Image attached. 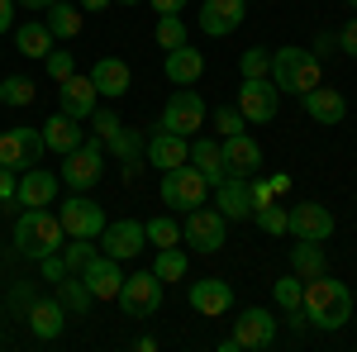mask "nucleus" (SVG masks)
<instances>
[{
	"mask_svg": "<svg viewBox=\"0 0 357 352\" xmlns=\"http://www.w3.org/2000/svg\"><path fill=\"white\" fill-rule=\"evenodd\" d=\"M301 309L305 319L314 328H324V333H333V328H343L348 319H353V296H348V286L343 281H333V276H310L305 281V296H301Z\"/></svg>",
	"mask_w": 357,
	"mask_h": 352,
	"instance_id": "f257e3e1",
	"label": "nucleus"
},
{
	"mask_svg": "<svg viewBox=\"0 0 357 352\" xmlns=\"http://www.w3.org/2000/svg\"><path fill=\"white\" fill-rule=\"evenodd\" d=\"M272 82L276 91H291V95H305V91H314V86L324 82V67H319V57L310 53V48H276L272 53Z\"/></svg>",
	"mask_w": 357,
	"mask_h": 352,
	"instance_id": "f03ea898",
	"label": "nucleus"
},
{
	"mask_svg": "<svg viewBox=\"0 0 357 352\" xmlns=\"http://www.w3.org/2000/svg\"><path fill=\"white\" fill-rule=\"evenodd\" d=\"M67 243V234H62V219L48 215V210H24V215L15 219V247L24 252V257H48V252H62Z\"/></svg>",
	"mask_w": 357,
	"mask_h": 352,
	"instance_id": "7ed1b4c3",
	"label": "nucleus"
},
{
	"mask_svg": "<svg viewBox=\"0 0 357 352\" xmlns=\"http://www.w3.org/2000/svg\"><path fill=\"white\" fill-rule=\"evenodd\" d=\"M100 171H105V143L100 138H82L72 153H62V176L57 181H67L72 190H91L100 181Z\"/></svg>",
	"mask_w": 357,
	"mask_h": 352,
	"instance_id": "20e7f679",
	"label": "nucleus"
},
{
	"mask_svg": "<svg viewBox=\"0 0 357 352\" xmlns=\"http://www.w3.org/2000/svg\"><path fill=\"white\" fill-rule=\"evenodd\" d=\"M210 200V181L195 171L191 162L172 167V171H162V205H172V210H195V205H205Z\"/></svg>",
	"mask_w": 357,
	"mask_h": 352,
	"instance_id": "39448f33",
	"label": "nucleus"
},
{
	"mask_svg": "<svg viewBox=\"0 0 357 352\" xmlns=\"http://www.w3.org/2000/svg\"><path fill=\"white\" fill-rule=\"evenodd\" d=\"M210 119V109H205V100H200V91H191V86H181V91H172V100H167L162 109V124L158 129H167V134H181L191 138L200 124Z\"/></svg>",
	"mask_w": 357,
	"mask_h": 352,
	"instance_id": "423d86ee",
	"label": "nucleus"
},
{
	"mask_svg": "<svg viewBox=\"0 0 357 352\" xmlns=\"http://www.w3.org/2000/svg\"><path fill=\"white\" fill-rule=\"evenodd\" d=\"M224 234H229V219H224L220 210H205V205L186 210L181 243H191V252H220V247H224Z\"/></svg>",
	"mask_w": 357,
	"mask_h": 352,
	"instance_id": "0eeeda50",
	"label": "nucleus"
},
{
	"mask_svg": "<svg viewBox=\"0 0 357 352\" xmlns=\"http://www.w3.org/2000/svg\"><path fill=\"white\" fill-rule=\"evenodd\" d=\"M119 309H124L129 319H153V314L162 309V281H158L153 271L124 276V286H119Z\"/></svg>",
	"mask_w": 357,
	"mask_h": 352,
	"instance_id": "6e6552de",
	"label": "nucleus"
},
{
	"mask_svg": "<svg viewBox=\"0 0 357 352\" xmlns=\"http://www.w3.org/2000/svg\"><path fill=\"white\" fill-rule=\"evenodd\" d=\"M276 105H281V91H276L272 77H243V86H238V109H243L248 124H272Z\"/></svg>",
	"mask_w": 357,
	"mask_h": 352,
	"instance_id": "1a4fd4ad",
	"label": "nucleus"
},
{
	"mask_svg": "<svg viewBox=\"0 0 357 352\" xmlns=\"http://www.w3.org/2000/svg\"><path fill=\"white\" fill-rule=\"evenodd\" d=\"M57 219H62L67 238H100V229H105V210L96 200H86V190H72V200L57 210Z\"/></svg>",
	"mask_w": 357,
	"mask_h": 352,
	"instance_id": "9d476101",
	"label": "nucleus"
},
{
	"mask_svg": "<svg viewBox=\"0 0 357 352\" xmlns=\"http://www.w3.org/2000/svg\"><path fill=\"white\" fill-rule=\"evenodd\" d=\"M43 158V129H5L0 134V167H15V171H29Z\"/></svg>",
	"mask_w": 357,
	"mask_h": 352,
	"instance_id": "9b49d317",
	"label": "nucleus"
},
{
	"mask_svg": "<svg viewBox=\"0 0 357 352\" xmlns=\"http://www.w3.org/2000/svg\"><path fill=\"white\" fill-rule=\"evenodd\" d=\"M143 224L138 219H105V229H100V252L105 257H114V262H129V257H138L143 252Z\"/></svg>",
	"mask_w": 357,
	"mask_h": 352,
	"instance_id": "f8f14e48",
	"label": "nucleus"
},
{
	"mask_svg": "<svg viewBox=\"0 0 357 352\" xmlns=\"http://www.w3.org/2000/svg\"><path fill=\"white\" fill-rule=\"evenodd\" d=\"M286 234H291V238H310V243H324L333 234V215L324 205H314V200L291 205V210H286Z\"/></svg>",
	"mask_w": 357,
	"mask_h": 352,
	"instance_id": "ddd939ff",
	"label": "nucleus"
},
{
	"mask_svg": "<svg viewBox=\"0 0 357 352\" xmlns=\"http://www.w3.org/2000/svg\"><path fill=\"white\" fill-rule=\"evenodd\" d=\"M220 153H224V171H229V176H252V171L262 167V148H257V138L248 134V129L220 138Z\"/></svg>",
	"mask_w": 357,
	"mask_h": 352,
	"instance_id": "4468645a",
	"label": "nucleus"
},
{
	"mask_svg": "<svg viewBox=\"0 0 357 352\" xmlns=\"http://www.w3.org/2000/svg\"><path fill=\"white\" fill-rule=\"evenodd\" d=\"M53 200H57V176H53V171H43V167H29V171H20L15 205H24V210H48Z\"/></svg>",
	"mask_w": 357,
	"mask_h": 352,
	"instance_id": "2eb2a0df",
	"label": "nucleus"
},
{
	"mask_svg": "<svg viewBox=\"0 0 357 352\" xmlns=\"http://www.w3.org/2000/svg\"><path fill=\"white\" fill-rule=\"evenodd\" d=\"M229 305H234V286H229L224 276L191 281V309H195V314H205V319H220V314H229Z\"/></svg>",
	"mask_w": 357,
	"mask_h": 352,
	"instance_id": "dca6fc26",
	"label": "nucleus"
},
{
	"mask_svg": "<svg viewBox=\"0 0 357 352\" xmlns=\"http://www.w3.org/2000/svg\"><path fill=\"white\" fill-rule=\"evenodd\" d=\"M143 158L158 167V171H172V167L191 162V143L181 134H167V129H158V134H148V143H143Z\"/></svg>",
	"mask_w": 357,
	"mask_h": 352,
	"instance_id": "f3484780",
	"label": "nucleus"
},
{
	"mask_svg": "<svg viewBox=\"0 0 357 352\" xmlns=\"http://www.w3.org/2000/svg\"><path fill=\"white\" fill-rule=\"evenodd\" d=\"M82 281H86V291H91L96 300H119V286H124V271H119V262H114V257H105V252H96V257L86 262Z\"/></svg>",
	"mask_w": 357,
	"mask_h": 352,
	"instance_id": "a211bd4d",
	"label": "nucleus"
},
{
	"mask_svg": "<svg viewBox=\"0 0 357 352\" xmlns=\"http://www.w3.org/2000/svg\"><path fill=\"white\" fill-rule=\"evenodd\" d=\"M96 86H91V77H67V82H57V109L62 114H72V119H91L96 114Z\"/></svg>",
	"mask_w": 357,
	"mask_h": 352,
	"instance_id": "6ab92c4d",
	"label": "nucleus"
},
{
	"mask_svg": "<svg viewBox=\"0 0 357 352\" xmlns=\"http://www.w3.org/2000/svg\"><path fill=\"white\" fill-rule=\"evenodd\" d=\"M243 0H200V29L210 38H229L234 29L243 24Z\"/></svg>",
	"mask_w": 357,
	"mask_h": 352,
	"instance_id": "aec40b11",
	"label": "nucleus"
},
{
	"mask_svg": "<svg viewBox=\"0 0 357 352\" xmlns=\"http://www.w3.org/2000/svg\"><path fill=\"white\" fill-rule=\"evenodd\" d=\"M91 86H96V95L119 100V95H129L134 72H129V62H124V57H100V62L91 67Z\"/></svg>",
	"mask_w": 357,
	"mask_h": 352,
	"instance_id": "412c9836",
	"label": "nucleus"
},
{
	"mask_svg": "<svg viewBox=\"0 0 357 352\" xmlns=\"http://www.w3.org/2000/svg\"><path fill=\"white\" fill-rule=\"evenodd\" d=\"M29 319V333L38 338V343H53V338H62V328H67V309H62V300H33L24 309Z\"/></svg>",
	"mask_w": 357,
	"mask_h": 352,
	"instance_id": "4be33fe9",
	"label": "nucleus"
},
{
	"mask_svg": "<svg viewBox=\"0 0 357 352\" xmlns=\"http://www.w3.org/2000/svg\"><path fill=\"white\" fill-rule=\"evenodd\" d=\"M272 338H276V319L267 309H257V305L234 319V343L238 348H272Z\"/></svg>",
	"mask_w": 357,
	"mask_h": 352,
	"instance_id": "5701e85b",
	"label": "nucleus"
},
{
	"mask_svg": "<svg viewBox=\"0 0 357 352\" xmlns=\"http://www.w3.org/2000/svg\"><path fill=\"white\" fill-rule=\"evenodd\" d=\"M215 210H220L229 224L252 219V190H248V176H224L220 186H215Z\"/></svg>",
	"mask_w": 357,
	"mask_h": 352,
	"instance_id": "b1692460",
	"label": "nucleus"
},
{
	"mask_svg": "<svg viewBox=\"0 0 357 352\" xmlns=\"http://www.w3.org/2000/svg\"><path fill=\"white\" fill-rule=\"evenodd\" d=\"M301 100H305V114H310L314 124H324V129H329V124H343V114H348L343 91H333V86H324V82L314 86V91H305Z\"/></svg>",
	"mask_w": 357,
	"mask_h": 352,
	"instance_id": "393cba45",
	"label": "nucleus"
},
{
	"mask_svg": "<svg viewBox=\"0 0 357 352\" xmlns=\"http://www.w3.org/2000/svg\"><path fill=\"white\" fill-rule=\"evenodd\" d=\"M200 77H205V57L195 53L191 43H181V48L167 53V82L172 86H195Z\"/></svg>",
	"mask_w": 357,
	"mask_h": 352,
	"instance_id": "a878e982",
	"label": "nucleus"
},
{
	"mask_svg": "<svg viewBox=\"0 0 357 352\" xmlns=\"http://www.w3.org/2000/svg\"><path fill=\"white\" fill-rule=\"evenodd\" d=\"M191 167L200 171V176H205V181H210V190L220 186L224 176H229V171H224L220 138H195V143H191Z\"/></svg>",
	"mask_w": 357,
	"mask_h": 352,
	"instance_id": "bb28decb",
	"label": "nucleus"
},
{
	"mask_svg": "<svg viewBox=\"0 0 357 352\" xmlns=\"http://www.w3.org/2000/svg\"><path fill=\"white\" fill-rule=\"evenodd\" d=\"M82 119H72V114H62L57 109L53 119L43 124V148H53V153H72L77 143H82V129H77Z\"/></svg>",
	"mask_w": 357,
	"mask_h": 352,
	"instance_id": "cd10ccee",
	"label": "nucleus"
},
{
	"mask_svg": "<svg viewBox=\"0 0 357 352\" xmlns=\"http://www.w3.org/2000/svg\"><path fill=\"white\" fill-rule=\"evenodd\" d=\"M53 29L43 24V20H29V24H20L15 29V48H20V53L24 57H48L53 53Z\"/></svg>",
	"mask_w": 357,
	"mask_h": 352,
	"instance_id": "c85d7f7f",
	"label": "nucleus"
},
{
	"mask_svg": "<svg viewBox=\"0 0 357 352\" xmlns=\"http://www.w3.org/2000/svg\"><path fill=\"white\" fill-rule=\"evenodd\" d=\"M43 15H48L43 24L53 29V38H77V33H82V10H77L72 0H53Z\"/></svg>",
	"mask_w": 357,
	"mask_h": 352,
	"instance_id": "c756f323",
	"label": "nucleus"
},
{
	"mask_svg": "<svg viewBox=\"0 0 357 352\" xmlns=\"http://www.w3.org/2000/svg\"><path fill=\"white\" fill-rule=\"evenodd\" d=\"M291 271H296L301 281L319 276V271H324V247L310 243V238H296V247H291Z\"/></svg>",
	"mask_w": 357,
	"mask_h": 352,
	"instance_id": "7c9ffc66",
	"label": "nucleus"
},
{
	"mask_svg": "<svg viewBox=\"0 0 357 352\" xmlns=\"http://www.w3.org/2000/svg\"><path fill=\"white\" fill-rule=\"evenodd\" d=\"M57 300H62V309H67V314H77V319L96 305V296L86 291L82 276H62V281H57Z\"/></svg>",
	"mask_w": 357,
	"mask_h": 352,
	"instance_id": "2f4dec72",
	"label": "nucleus"
},
{
	"mask_svg": "<svg viewBox=\"0 0 357 352\" xmlns=\"http://www.w3.org/2000/svg\"><path fill=\"white\" fill-rule=\"evenodd\" d=\"M186 271H191V262H186L181 247H158V257H153V276H158L162 286H167V281H181Z\"/></svg>",
	"mask_w": 357,
	"mask_h": 352,
	"instance_id": "473e14b6",
	"label": "nucleus"
},
{
	"mask_svg": "<svg viewBox=\"0 0 357 352\" xmlns=\"http://www.w3.org/2000/svg\"><path fill=\"white\" fill-rule=\"evenodd\" d=\"M143 143H148L143 134H134V129H119V134H114L105 148H114V153L124 158V171H129V176H138V153H143Z\"/></svg>",
	"mask_w": 357,
	"mask_h": 352,
	"instance_id": "72a5a7b5",
	"label": "nucleus"
},
{
	"mask_svg": "<svg viewBox=\"0 0 357 352\" xmlns=\"http://www.w3.org/2000/svg\"><path fill=\"white\" fill-rule=\"evenodd\" d=\"M143 238H148L153 247H176V243H181V224L167 219V215H158V219L143 224Z\"/></svg>",
	"mask_w": 357,
	"mask_h": 352,
	"instance_id": "f704fd0d",
	"label": "nucleus"
},
{
	"mask_svg": "<svg viewBox=\"0 0 357 352\" xmlns=\"http://www.w3.org/2000/svg\"><path fill=\"white\" fill-rule=\"evenodd\" d=\"M153 38H158V48H162V53L181 48V43H191V38H186V24H181V15H158V29H153Z\"/></svg>",
	"mask_w": 357,
	"mask_h": 352,
	"instance_id": "c9c22d12",
	"label": "nucleus"
},
{
	"mask_svg": "<svg viewBox=\"0 0 357 352\" xmlns=\"http://www.w3.org/2000/svg\"><path fill=\"white\" fill-rule=\"evenodd\" d=\"M252 224L262 229V234H286V205H276V200H262V205H252Z\"/></svg>",
	"mask_w": 357,
	"mask_h": 352,
	"instance_id": "e433bc0d",
	"label": "nucleus"
},
{
	"mask_svg": "<svg viewBox=\"0 0 357 352\" xmlns=\"http://www.w3.org/2000/svg\"><path fill=\"white\" fill-rule=\"evenodd\" d=\"M33 91H38V86L29 82V77H5V82H0V105L24 109V105H33Z\"/></svg>",
	"mask_w": 357,
	"mask_h": 352,
	"instance_id": "4c0bfd02",
	"label": "nucleus"
},
{
	"mask_svg": "<svg viewBox=\"0 0 357 352\" xmlns=\"http://www.w3.org/2000/svg\"><path fill=\"white\" fill-rule=\"evenodd\" d=\"M91 257H96L91 238H67V243H62V262H67V271H72V276H82Z\"/></svg>",
	"mask_w": 357,
	"mask_h": 352,
	"instance_id": "58836bf2",
	"label": "nucleus"
},
{
	"mask_svg": "<svg viewBox=\"0 0 357 352\" xmlns=\"http://www.w3.org/2000/svg\"><path fill=\"white\" fill-rule=\"evenodd\" d=\"M276 305H281V309H301V296H305V281L301 276H296V271H291V276H281V281H276Z\"/></svg>",
	"mask_w": 357,
	"mask_h": 352,
	"instance_id": "ea45409f",
	"label": "nucleus"
},
{
	"mask_svg": "<svg viewBox=\"0 0 357 352\" xmlns=\"http://www.w3.org/2000/svg\"><path fill=\"white\" fill-rule=\"evenodd\" d=\"M238 67H243V77H272V53L267 48H248L238 57Z\"/></svg>",
	"mask_w": 357,
	"mask_h": 352,
	"instance_id": "a19ab883",
	"label": "nucleus"
},
{
	"mask_svg": "<svg viewBox=\"0 0 357 352\" xmlns=\"http://www.w3.org/2000/svg\"><path fill=\"white\" fill-rule=\"evenodd\" d=\"M215 129H220L224 138H229V134H243V129H248L243 109H238V105H220V109H215Z\"/></svg>",
	"mask_w": 357,
	"mask_h": 352,
	"instance_id": "79ce46f5",
	"label": "nucleus"
},
{
	"mask_svg": "<svg viewBox=\"0 0 357 352\" xmlns=\"http://www.w3.org/2000/svg\"><path fill=\"white\" fill-rule=\"evenodd\" d=\"M91 124H96V138H100V143H110V138L119 134V129H124L114 109H96V114H91Z\"/></svg>",
	"mask_w": 357,
	"mask_h": 352,
	"instance_id": "37998d69",
	"label": "nucleus"
},
{
	"mask_svg": "<svg viewBox=\"0 0 357 352\" xmlns=\"http://www.w3.org/2000/svg\"><path fill=\"white\" fill-rule=\"evenodd\" d=\"M43 62H48V77H53V82H67V77L77 72V57H72V53H57V48L43 57Z\"/></svg>",
	"mask_w": 357,
	"mask_h": 352,
	"instance_id": "c03bdc74",
	"label": "nucleus"
},
{
	"mask_svg": "<svg viewBox=\"0 0 357 352\" xmlns=\"http://www.w3.org/2000/svg\"><path fill=\"white\" fill-rule=\"evenodd\" d=\"M15 186H20V171L15 167H0V205L15 210Z\"/></svg>",
	"mask_w": 357,
	"mask_h": 352,
	"instance_id": "a18cd8bd",
	"label": "nucleus"
},
{
	"mask_svg": "<svg viewBox=\"0 0 357 352\" xmlns=\"http://www.w3.org/2000/svg\"><path fill=\"white\" fill-rule=\"evenodd\" d=\"M38 267H43V281H62V276H72V271H67V262H62V252H48V257H38Z\"/></svg>",
	"mask_w": 357,
	"mask_h": 352,
	"instance_id": "49530a36",
	"label": "nucleus"
},
{
	"mask_svg": "<svg viewBox=\"0 0 357 352\" xmlns=\"http://www.w3.org/2000/svg\"><path fill=\"white\" fill-rule=\"evenodd\" d=\"M333 43H338V48H343L348 57H357V15H353V20H348L343 29H338V38H333Z\"/></svg>",
	"mask_w": 357,
	"mask_h": 352,
	"instance_id": "de8ad7c7",
	"label": "nucleus"
},
{
	"mask_svg": "<svg viewBox=\"0 0 357 352\" xmlns=\"http://www.w3.org/2000/svg\"><path fill=\"white\" fill-rule=\"evenodd\" d=\"M15 10H20L15 0H0V33H10V29H15Z\"/></svg>",
	"mask_w": 357,
	"mask_h": 352,
	"instance_id": "09e8293b",
	"label": "nucleus"
},
{
	"mask_svg": "<svg viewBox=\"0 0 357 352\" xmlns=\"http://www.w3.org/2000/svg\"><path fill=\"white\" fill-rule=\"evenodd\" d=\"M186 5H191V0H153V10H158V15H181Z\"/></svg>",
	"mask_w": 357,
	"mask_h": 352,
	"instance_id": "8fccbe9b",
	"label": "nucleus"
},
{
	"mask_svg": "<svg viewBox=\"0 0 357 352\" xmlns=\"http://www.w3.org/2000/svg\"><path fill=\"white\" fill-rule=\"evenodd\" d=\"M267 186H272V195H286V190H291V176H272Z\"/></svg>",
	"mask_w": 357,
	"mask_h": 352,
	"instance_id": "3c124183",
	"label": "nucleus"
},
{
	"mask_svg": "<svg viewBox=\"0 0 357 352\" xmlns=\"http://www.w3.org/2000/svg\"><path fill=\"white\" fill-rule=\"evenodd\" d=\"M15 5H24V10H38V15H43V10H48L53 0H15Z\"/></svg>",
	"mask_w": 357,
	"mask_h": 352,
	"instance_id": "603ef678",
	"label": "nucleus"
},
{
	"mask_svg": "<svg viewBox=\"0 0 357 352\" xmlns=\"http://www.w3.org/2000/svg\"><path fill=\"white\" fill-rule=\"evenodd\" d=\"M110 0H82V10H105Z\"/></svg>",
	"mask_w": 357,
	"mask_h": 352,
	"instance_id": "864d4df0",
	"label": "nucleus"
},
{
	"mask_svg": "<svg viewBox=\"0 0 357 352\" xmlns=\"http://www.w3.org/2000/svg\"><path fill=\"white\" fill-rule=\"evenodd\" d=\"M119 5H138V0H119Z\"/></svg>",
	"mask_w": 357,
	"mask_h": 352,
	"instance_id": "5fc2aeb1",
	"label": "nucleus"
},
{
	"mask_svg": "<svg viewBox=\"0 0 357 352\" xmlns=\"http://www.w3.org/2000/svg\"><path fill=\"white\" fill-rule=\"evenodd\" d=\"M348 5H353V10H357V0H348Z\"/></svg>",
	"mask_w": 357,
	"mask_h": 352,
	"instance_id": "6e6d98bb",
	"label": "nucleus"
},
{
	"mask_svg": "<svg viewBox=\"0 0 357 352\" xmlns=\"http://www.w3.org/2000/svg\"><path fill=\"white\" fill-rule=\"evenodd\" d=\"M243 5H248V0H243Z\"/></svg>",
	"mask_w": 357,
	"mask_h": 352,
	"instance_id": "4d7b16f0",
	"label": "nucleus"
}]
</instances>
